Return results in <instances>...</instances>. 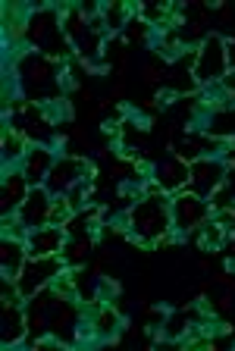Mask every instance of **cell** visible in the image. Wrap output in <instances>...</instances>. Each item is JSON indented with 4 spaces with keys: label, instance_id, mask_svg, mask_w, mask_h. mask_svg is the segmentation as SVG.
<instances>
[{
    "label": "cell",
    "instance_id": "7",
    "mask_svg": "<svg viewBox=\"0 0 235 351\" xmlns=\"http://www.w3.org/2000/svg\"><path fill=\"white\" fill-rule=\"evenodd\" d=\"M3 145H7V157H16V154H19V138H16V135H13V138L7 135V141H3Z\"/></svg>",
    "mask_w": 235,
    "mask_h": 351
},
{
    "label": "cell",
    "instance_id": "2",
    "mask_svg": "<svg viewBox=\"0 0 235 351\" xmlns=\"http://www.w3.org/2000/svg\"><path fill=\"white\" fill-rule=\"evenodd\" d=\"M132 223H135V232L154 239V235H160L166 229V210L160 204H154V201H145V204L135 207Z\"/></svg>",
    "mask_w": 235,
    "mask_h": 351
},
{
    "label": "cell",
    "instance_id": "1",
    "mask_svg": "<svg viewBox=\"0 0 235 351\" xmlns=\"http://www.w3.org/2000/svg\"><path fill=\"white\" fill-rule=\"evenodd\" d=\"M226 73V51H223V41L220 38H207L204 47L198 51V60H195V75L201 82H210V79H220Z\"/></svg>",
    "mask_w": 235,
    "mask_h": 351
},
{
    "label": "cell",
    "instance_id": "6",
    "mask_svg": "<svg viewBox=\"0 0 235 351\" xmlns=\"http://www.w3.org/2000/svg\"><path fill=\"white\" fill-rule=\"evenodd\" d=\"M79 169H82V163H79V160H63L60 167H53V169H51V182H53V189H60V191L69 189V185L75 182V176H73V173H79Z\"/></svg>",
    "mask_w": 235,
    "mask_h": 351
},
{
    "label": "cell",
    "instance_id": "5",
    "mask_svg": "<svg viewBox=\"0 0 235 351\" xmlns=\"http://www.w3.org/2000/svg\"><path fill=\"white\" fill-rule=\"evenodd\" d=\"M173 213H176L179 226H191V223H198V219L204 217V204H201L198 197H179Z\"/></svg>",
    "mask_w": 235,
    "mask_h": 351
},
{
    "label": "cell",
    "instance_id": "4",
    "mask_svg": "<svg viewBox=\"0 0 235 351\" xmlns=\"http://www.w3.org/2000/svg\"><path fill=\"white\" fill-rule=\"evenodd\" d=\"M19 213H23V219L29 223V226L41 223V219L47 217V197H45V191L25 195V197H23V204H19Z\"/></svg>",
    "mask_w": 235,
    "mask_h": 351
},
{
    "label": "cell",
    "instance_id": "3",
    "mask_svg": "<svg viewBox=\"0 0 235 351\" xmlns=\"http://www.w3.org/2000/svg\"><path fill=\"white\" fill-rule=\"evenodd\" d=\"M60 229H35V235H32V254L35 257H51L53 251H60Z\"/></svg>",
    "mask_w": 235,
    "mask_h": 351
}]
</instances>
